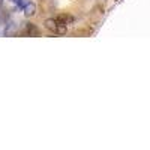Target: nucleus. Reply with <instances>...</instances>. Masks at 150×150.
<instances>
[{"instance_id":"obj_1","label":"nucleus","mask_w":150,"mask_h":150,"mask_svg":"<svg viewBox=\"0 0 150 150\" xmlns=\"http://www.w3.org/2000/svg\"><path fill=\"white\" fill-rule=\"evenodd\" d=\"M45 27H47L50 32L56 33V35H65V33H66V30H68L66 24L60 23V21H59V20H56V18L47 20V21H45Z\"/></svg>"},{"instance_id":"obj_2","label":"nucleus","mask_w":150,"mask_h":150,"mask_svg":"<svg viewBox=\"0 0 150 150\" xmlns=\"http://www.w3.org/2000/svg\"><path fill=\"white\" fill-rule=\"evenodd\" d=\"M35 12H36V5H35V3L29 2V3H26V5H24V14L27 15V17L33 15Z\"/></svg>"},{"instance_id":"obj_3","label":"nucleus","mask_w":150,"mask_h":150,"mask_svg":"<svg viewBox=\"0 0 150 150\" xmlns=\"http://www.w3.org/2000/svg\"><path fill=\"white\" fill-rule=\"evenodd\" d=\"M56 20H59V21L63 23V24H68V23H72V21H74V18L69 17V15H59Z\"/></svg>"},{"instance_id":"obj_4","label":"nucleus","mask_w":150,"mask_h":150,"mask_svg":"<svg viewBox=\"0 0 150 150\" xmlns=\"http://www.w3.org/2000/svg\"><path fill=\"white\" fill-rule=\"evenodd\" d=\"M14 2H15V3H18V2H20V0H14Z\"/></svg>"},{"instance_id":"obj_5","label":"nucleus","mask_w":150,"mask_h":150,"mask_svg":"<svg viewBox=\"0 0 150 150\" xmlns=\"http://www.w3.org/2000/svg\"><path fill=\"white\" fill-rule=\"evenodd\" d=\"M0 3H2V0H0Z\"/></svg>"}]
</instances>
